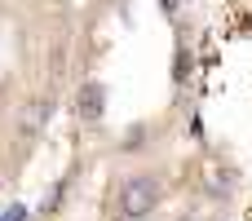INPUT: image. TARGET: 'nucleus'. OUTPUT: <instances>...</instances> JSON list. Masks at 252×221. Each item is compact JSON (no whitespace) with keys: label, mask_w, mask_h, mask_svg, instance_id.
Listing matches in <instances>:
<instances>
[{"label":"nucleus","mask_w":252,"mask_h":221,"mask_svg":"<svg viewBox=\"0 0 252 221\" xmlns=\"http://www.w3.org/2000/svg\"><path fill=\"white\" fill-rule=\"evenodd\" d=\"M159 204H164V182L151 177V173H133L115 190V208H120L124 221H146Z\"/></svg>","instance_id":"nucleus-1"},{"label":"nucleus","mask_w":252,"mask_h":221,"mask_svg":"<svg viewBox=\"0 0 252 221\" xmlns=\"http://www.w3.org/2000/svg\"><path fill=\"white\" fill-rule=\"evenodd\" d=\"M75 111H80V120L97 124V120L106 115V84H102V80H84V84L75 89Z\"/></svg>","instance_id":"nucleus-2"},{"label":"nucleus","mask_w":252,"mask_h":221,"mask_svg":"<svg viewBox=\"0 0 252 221\" xmlns=\"http://www.w3.org/2000/svg\"><path fill=\"white\" fill-rule=\"evenodd\" d=\"M49 111H53V102H49V97H27V102L18 106V133L35 137V133L49 124Z\"/></svg>","instance_id":"nucleus-4"},{"label":"nucleus","mask_w":252,"mask_h":221,"mask_svg":"<svg viewBox=\"0 0 252 221\" xmlns=\"http://www.w3.org/2000/svg\"><path fill=\"white\" fill-rule=\"evenodd\" d=\"M177 4H182V0H159V9H164V13H177Z\"/></svg>","instance_id":"nucleus-6"},{"label":"nucleus","mask_w":252,"mask_h":221,"mask_svg":"<svg viewBox=\"0 0 252 221\" xmlns=\"http://www.w3.org/2000/svg\"><path fill=\"white\" fill-rule=\"evenodd\" d=\"M235 186H239V173H235L230 164H221V159H208V168H204V190H208L213 199H230Z\"/></svg>","instance_id":"nucleus-3"},{"label":"nucleus","mask_w":252,"mask_h":221,"mask_svg":"<svg viewBox=\"0 0 252 221\" xmlns=\"http://www.w3.org/2000/svg\"><path fill=\"white\" fill-rule=\"evenodd\" d=\"M142 142H146V124H133V128H128V137H124L120 146H124V151H137Z\"/></svg>","instance_id":"nucleus-5"}]
</instances>
